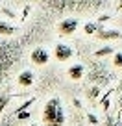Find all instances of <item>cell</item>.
Segmentation results:
<instances>
[{"label": "cell", "instance_id": "obj_1", "mask_svg": "<svg viewBox=\"0 0 122 126\" xmlns=\"http://www.w3.org/2000/svg\"><path fill=\"white\" fill-rule=\"evenodd\" d=\"M43 124L44 126H65V111L59 96H52L43 110Z\"/></svg>", "mask_w": 122, "mask_h": 126}, {"label": "cell", "instance_id": "obj_2", "mask_svg": "<svg viewBox=\"0 0 122 126\" xmlns=\"http://www.w3.org/2000/svg\"><path fill=\"white\" fill-rule=\"evenodd\" d=\"M72 48L68 47V45H65V43H57L55 45V48H54V58L57 59V61H68V59L72 58Z\"/></svg>", "mask_w": 122, "mask_h": 126}, {"label": "cell", "instance_id": "obj_3", "mask_svg": "<svg viewBox=\"0 0 122 126\" xmlns=\"http://www.w3.org/2000/svg\"><path fill=\"white\" fill-rule=\"evenodd\" d=\"M30 59H32V63H35V65H46L48 59H50V54H48L44 48H33L32 54H30Z\"/></svg>", "mask_w": 122, "mask_h": 126}, {"label": "cell", "instance_id": "obj_4", "mask_svg": "<svg viewBox=\"0 0 122 126\" xmlns=\"http://www.w3.org/2000/svg\"><path fill=\"white\" fill-rule=\"evenodd\" d=\"M76 28H78V20L76 19H65V20L59 22L57 30H59L61 35H72V33L76 32Z\"/></svg>", "mask_w": 122, "mask_h": 126}, {"label": "cell", "instance_id": "obj_5", "mask_svg": "<svg viewBox=\"0 0 122 126\" xmlns=\"http://www.w3.org/2000/svg\"><path fill=\"white\" fill-rule=\"evenodd\" d=\"M96 37L102 41H111V39H122V33L118 30H100L98 33H96Z\"/></svg>", "mask_w": 122, "mask_h": 126}, {"label": "cell", "instance_id": "obj_6", "mask_svg": "<svg viewBox=\"0 0 122 126\" xmlns=\"http://www.w3.org/2000/svg\"><path fill=\"white\" fill-rule=\"evenodd\" d=\"M33 82H35V74H33L32 71H22V72L19 74V85L30 87Z\"/></svg>", "mask_w": 122, "mask_h": 126}, {"label": "cell", "instance_id": "obj_7", "mask_svg": "<svg viewBox=\"0 0 122 126\" xmlns=\"http://www.w3.org/2000/svg\"><path fill=\"white\" fill-rule=\"evenodd\" d=\"M83 65H80V63H76V65H72V67H68V78L72 80H80L83 78Z\"/></svg>", "mask_w": 122, "mask_h": 126}, {"label": "cell", "instance_id": "obj_8", "mask_svg": "<svg viewBox=\"0 0 122 126\" xmlns=\"http://www.w3.org/2000/svg\"><path fill=\"white\" fill-rule=\"evenodd\" d=\"M13 32H15V28H13L9 22H4V20H0V33H2V35H11Z\"/></svg>", "mask_w": 122, "mask_h": 126}, {"label": "cell", "instance_id": "obj_9", "mask_svg": "<svg viewBox=\"0 0 122 126\" xmlns=\"http://www.w3.org/2000/svg\"><path fill=\"white\" fill-rule=\"evenodd\" d=\"M109 54H115V50H113V47L106 45L104 48H100V50L95 52V58H104V56H109Z\"/></svg>", "mask_w": 122, "mask_h": 126}, {"label": "cell", "instance_id": "obj_10", "mask_svg": "<svg viewBox=\"0 0 122 126\" xmlns=\"http://www.w3.org/2000/svg\"><path fill=\"white\" fill-rule=\"evenodd\" d=\"M9 100H11V96H8V94H0V113H2V111L8 108Z\"/></svg>", "mask_w": 122, "mask_h": 126}, {"label": "cell", "instance_id": "obj_11", "mask_svg": "<svg viewBox=\"0 0 122 126\" xmlns=\"http://www.w3.org/2000/svg\"><path fill=\"white\" fill-rule=\"evenodd\" d=\"M113 63L117 67H122V52H115L113 54Z\"/></svg>", "mask_w": 122, "mask_h": 126}, {"label": "cell", "instance_id": "obj_12", "mask_svg": "<svg viewBox=\"0 0 122 126\" xmlns=\"http://www.w3.org/2000/svg\"><path fill=\"white\" fill-rule=\"evenodd\" d=\"M85 32H87V33H95V35H96V33L100 32V28L96 26V24H87V26H85Z\"/></svg>", "mask_w": 122, "mask_h": 126}, {"label": "cell", "instance_id": "obj_13", "mask_svg": "<svg viewBox=\"0 0 122 126\" xmlns=\"http://www.w3.org/2000/svg\"><path fill=\"white\" fill-rule=\"evenodd\" d=\"M87 119H89V122H91V124H98V119H96V115L89 113V115H87Z\"/></svg>", "mask_w": 122, "mask_h": 126}, {"label": "cell", "instance_id": "obj_14", "mask_svg": "<svg viewBox=\"0 0 122 126\" xmlns=\"http://www.w3.org/2000/svg\"><path fill=\"white\" fill-rule=\"evenodd\" d=\"M98 93H100L98 87H93V89H91V94H89V96H91V98H96V96H98Z\"/></svg>", "mask_w": 122, "mask_h": 126}, {"label": "cell", "instance_id": "obj_15", "mask_svg": "<svg viewBox=\"0 0 122 126\" xmlns=\"http://www.w3.org/2000/svg\"><path fill=\"white\" fill-rule=\"evenodd\" d=\"M118 8H120V9H122V2H118Z\"/></svg>", "mask_w": 122, "mask_h": 126}]
</instances>
